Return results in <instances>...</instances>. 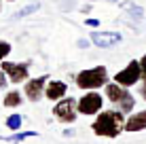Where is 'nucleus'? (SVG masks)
Returning <instances> with one entry per match:
<instances>
[{
    "mask_svg": "<svg viewBox=\"0 0 146 144\" xmlns=\"http://www.w3.org/2000/svg\"><path fill=\"white\" fill-rule=\"evenodd\" d=\"M106 2H119V0H106Z\"/></svg>",
    "mask_w": 146,
    "mask_h": 144,
    "instance_id": "4be33fe9",
    "label": "nucleus"
},
{
    "mask_svg": "<svg viewBox=\"0 0 146 144\" xmlns=\"http://www.w3.org/2000/svg\"><path fill=\"white\" fill-rule=\"evenodd\" d=\"M21 100H23V98H21V93H19V91H9L7 96H4L2 104H4L7 108H15V106H19V104H21Z\"/></svg>",
    "mask_w": 146,
    "mask_h": 144,
    "instance_id": "4468645a",
    "label": "nucleus"
},
{
    "mask_svg": "<svg viewBox=\"0 0 146 144\" xmlns=\"http://www.w3.org/2000/svg\"><path fill=\"white\" fill-rule=\"evenodd\" d=\"M7 83H9V78H7V74H4L2 70H0V89H4V87H7Z\"/></svg>",
    "mask_w": 146,
    "mask_h": 144,
    "instance_id": "6ab92c4d",
    "label": "nucleus"
},
{
    "mask_svg": "<svg viewBox=\"0 0 146 144\" xmlns=\"http://www.w3.org/2000/svg\"><path fill=\"white\" fill-rule=\"evenodd\" d=\"M47 81H49L47 74H42V76H36V78H32V81H26L23 93H26V98H28L30 102H38L40 98L44 96V87H47Z\"/></svg>",
    "mask_w": 146,
    "mask_h": 144,
    "instance_id": "6e6552de",
    "label": "nucleus"
},
{
    "mask_svg": "<svg viewBox=\"0 0 146 144\" xmlns=\"http://www.w3.org/2000/svg\"><path fill=\"white\" fill-rule=\"evenodd\" d=\"M76 102L78 100H74V98H62V100H57V104L53 108V117L59 123H74L76 115H78Z\"/></svg>",
    "mask_w": 146,
    "mask_h": 144,
    "instance_id": "20e7f679",
    "label": "nucleus"
},
{
    "mask_svg": "<svg viewBox=\"0 0 146 144\" xmlns=\"http://www.w3.org/2000/svg\"><path fill=\"white\" fill-rule=\"evenodd\" d=\"M9 2H15V0H9Z\"/></svg>",
    "mask_w": 146,
    "mask_h": 144,
    "instance_id": "b1692460",
    "label": "nucleus"
},
{
    "mask_svg": "<svg viewBox=\"0 0 146 144\" xmlns=\"http://www.w3.org/2000/svg\"><path fill=\"white\" fill-rule=\"evenodd\" d=\"M0 70L7 74V78L13 83V85H17V83L28 81V76H30V62L17 64V62H4V59H2Z\"/></svg>",
    "mask_w": 146,
    "mask_h": 144,
    "instance_id": "39448f33",
    "label": "nucleus"
},
{
    "mask_svg": "<svg viewBox=\"0 0 146 144\" xmlns=\"http://www.w3.org/2000/svg\"><path fill=\"white\" fill-rule=\"evenodd\" d=\"M140 78H142V68H140L138 59H131L121 72L114 74V81H117L119 85H123V87H133Z\"/></svg>",
    "mask_w": 146,
    "mask_h": 144,
    "instance_id": "423d86ee",
    "label": "nucleus"
},
{
    "mask_svg": "<svg viewBox=\"0 0 146 144\" xmlns=\"http://www.w3.org/2000/svg\"><path fill=\"white\" fill-rule=\"evenodd\" d=\"M66 91H68V85L64 81H47V87H44V98L57 102L62 98H66Z\"/></svg>",
    "mask_w": 146,
    "mask_h": 144,
    "instance_id": "9d476101",
    "label": "nucleus"
},
{
    "mask_svg": "<svg viewBox=\"0 0 146 144\" xmlns=\"http://www.w3.org/2000/svg\"><path fill=\"white\" fill-rule=\"evenodd\" d=\"M89 38H91V42L95 44V47H100V49L114 47V44H119L121 40H123V36H121L119 32H98V30L89 34Z\"/></svg>",
    "mask_w": 146,
    "mask_h": 144,
    "instance_id": "1a4fd4ad",
    "label": "nucleus"
},
{
    "mask_svg": "<svg viewBox=\"0 0 146 144\" xmlns=\"http://www.w3.org/2000/svg\"><path fill=\"white\" fill-rule=\"evenodd\" d=\"M146 129V110L133 112L125 121V131H144Z\"/></svg>",
    "mask_w": 146,
    "mask_h": 144,
    "instance_id": "9b49d317",
    "label": "nucleus"
},
{
    "mask_svg": "<svg viewBox=\"0 0 146 144\" xmlns=\"http://www.w3.org/2000/svg\"><path fill=\"white\" fill-rule=\"evenodd\" d=\"M0 11H2V0H0Z\"/></svg>",
    "mask_w": 146,
    "mask_h": 144,
    "instance_id": "5701e85b",
    "label": "nucleus"
},
{
    "mask_svg": "<svg viewBox=\"0 0 146 144\" xmlns=\"http://www.w3.org/2000/svg\"><path fill=\"white\" fill-rule=\"evenodd\" d=\"M21 123H23V117L21 115H17V112H15V115H11L7 119V127L11 131H17V129H21Z\"/></svg>",
    "mask_w": 146,
    "mask_h": 144,
    "instance_id": "2eb2a0df",
    "label": "nucleus"
},
{
    "mask_svg": "<svg viewBox=\"0 0 146 144\" xmlns=\"http://www.w3.org/2000/svg\"><path fill=\"white\" fill-rule=\"evenodd\" d=\"M102 106H104V100H102V96H100V93H95V91L85 93V96L76 102L78 112H80V115H85V117L98 115V112L102 110Z\"/></svg>",
    "mask_w": 146,
    "mask_h": 144,
    "instance_id": "0eeeda50",
    "label": "nucleus"
},
{
    "mask_svg": "<svg viewBox=\"0 0 146 144\" xmlns=\"http://www.w3.org/2000/svg\"><path fill=\"white\" fill-rule=\"evenodd\" d=\"M104 91H106V98L114 106H119V110L123 112V115H127V112H131L135 108V98L131 96V91H127V87L119 85L117 81L106 83V85H104Z\"/></svg>",
    "mask_w": 146,
    "mask_h": 144,
    "instance_id": "f03ea898",
    "label": "nucleus"
},
{
    "mask_svg": "<svg viewBox=\"0 0 146 144\" xmlns=\"http://www.w3.org/2000/svg\"><path fill=\"white\" fill-rule=\"evenodd\" d=\"M140 68H142V81H146V55H142L140 59Z\"/></svg>",
    "mask_w": 146,
    "mask_h": 144,
    "instance_id": "a211bd4d",
    "label": "nucleus"
},
{
    "mask_svg": "<svg viewBox=\"0 0 146 144\" xmlns=\"http://www.w3.org/2000/svg\"><path fill=\"white\" fill-rule=\"evenodd\" d=\"M140 96L146 100V81H142V87H140Z\"/></svg>",
    "mask_w": 146,
    "mask_h": 144,
    "instance_id": "412c9836",
    "label": "nucleus"
},
{
    "mask_svg": "<svg viewBox=\"0 0 146 144\" xmlns=\"http://www.w3.org/2000/svg\"><path fill=\"white\" fill-rule=\"evenodd\" d=\"M85 23H87L89 28H98V26H100V21H98V19H87Z\"/></svg>",
    "mask_w": 146,
    "mask_h": 144,
    "instance_id": "aec40b11",
    "label": "nucleus"
},
{
    "mask_svg": "<svg viewBox=\"0 0 146 144\" xmlns=\"http://www.w3.org/2000/svg\"><path fill=\"white\" fill-rule=\"evenodd\" d=\"M106 83H108V68L106 66H95V68H89V70H80L76 74V85L80 89H87V91L100 89Z\"/></svg>",
    "mask_w": 146,
    "mask_h": 144,
    "instance_id": "7ed1b4c3",
    "label": "nucleus"
},
{
    "mask_svg": "<svg viewBox=\"0 0 146 144\" xmlns=\"http://www.w3.org/2000/svg\"><path fill=\"white\" fill-rule=\"evenodd\" d=\"M95 136L117 138L121 131H125V115L121 110H100L98 119L91 123Z\"/></svg>",
    "mask_w": 146,
    "mask_h": 144,
    "instance_id": "f257e3e1",
    "label": "nucleus"
},
{
    "mask_svg": "<svg viewBox=\"0 0 146 144\" xmlns=\"http://www.w3.org/2000/svg\"><path fill=\"white\" fill-rule=\"evenodd\" d=\"M123 9H125V11H127V13H131V15H135V17H142V9H140L138 7V4H133V2H123Z\"/></svg>",
    "mask_w": 146,
    "mask_h": 144,
    "instance_id": "dca6fc26",
    "label": "nucleus"
},
{
    "mask_svg": "<svg viewBox=\"0 0 146 144\" xmlns=\"http://www.w3.org/2000/svg\"><path fill=\"white\" fill-rule=\"evenodd\" d=\"M38 133L36 131H19L17 129V133H11V136H2V140L4 142H21V140H28V138H36Z\"/></svg>",
    "mask_w": 146,
    "mask_h": 144,
    "instance_id": "f8f14e48",
    "label": "nucleus"
},
{
    "mask_svg": "<svg viewBox=\"0 0 146 144\" xmlns=\"http://www.w3.org/2000/svg\"><path fill=\"white\" fill-rule=\"evenodd\" d=\"M11 42H7V40H0V62H2L4 57H9V53H11Z\"/></svg>",
    "mask_w": 146,
    "mask_h": 144,
    "instance_id": "f3484780",
    "label": "nucleus"
},
{
    "mask_svg": "<svg viewBox=\"0 0 146 144\" xmlns=\"http://www.w3.org/2000/svg\"><path fill=\"white\" fill-rule=\"evenodd\" d=\"M38 9H40V4L38 2H32V4H26V7H23V9H19V11L17 13H13V21H17V19H23V17H28V15H32V13H36L38 11Z\"/></svg>",
    "mask_w": 146,
    "mask_h": 144,
    "instance_id": "ddd939ff",
    "label": "nucleus"
}]
</instances>
